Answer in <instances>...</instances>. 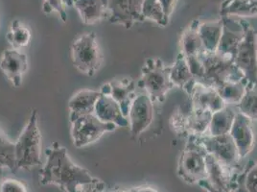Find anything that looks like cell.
<instances>
[{"label": "cell", "mask_w": 257, "mask_h": 192, "mask_svg": "<svg viewBox=\"0 0 257 192\" xmlns=\"http://www.w3.org/2000/svg\"><path fill=\"white\" fill-rule=\"evenodd\" d=\"M46 160L40 170L42 185H56L64 192H79L97 180L89 171L77 165L66 149L55 142L45 150Z\"/></svg>", "instance_id": "cell-1"}, {"label": "cell", "mask_w": 257, "mask_h": 192, "mask_svg": "<svg viewBox=\"0 0 257 192\" xmlns=\"http://www.w3.org/2000/svg\"><path fill=\"white\" fill-rule=\"evenodd\" d=\"M42 134L39 127L37 110H33L28 122L15 142V158L17 170H31L43 165Z\"/></svg>", "instance_id": "cell-2"}, {"label": "cell", "mask_w": 257, "mask_h": 192, "mask_svg": "<svg viewBox=\"0 0 257 192\" xmlns=\"http://www.w3.org/2000/svg\"><path fill=\"white\" fill-rule=\"evenodd\" d=\"M200 60L203 64L204 75L199 83L216 88L226 83H234L246 79L231 57L218 52L204 51L200 56Z\"/></svg>", "instance_id": "cell-3"}, {"label": "cell", "mask_w": 257, "mask_h": 192, "mask_svg": "<svg viewBox=\"0 0 257 192\" xmlns=\"http://www.w3.org/2000/svg\"><path fill=\"white\" fill-rule=\"evenodd\" d=\"M138 85L145 89L154 103L164 102L167 93L175 86L170 80V66L165 65L160 58L147 59L141 67Z\"/></svg>", "instance_id": "cell-4"}, {"label": "cell", "mask_w": 257, "mask_h": 192, "mask_svg": "<svg viewBox=\"0 0 257 192\" xmlns=\"http://www.w3.org/2000/svg\"><path fill=\"white\" fill-rule=\"evenodd\" d=\"M207 151L197 137H189L179 160L177 174L189 184H198L207 176Z\"/></svg>", "instance_id": "cell-5"}, {"label": "cell", "mask_w": 257, "mask_h": 192, "mask_svg": "<svg viewBox=\"0 0 257 192\" xmlns=\"http://www.w3.org/2000/svg\"><path fill=\"white\" fill-rule=\"evenodd\" d=\"M71 60L81 73L89 77L96 74L103 64V53L95 33H85L73 41Z\"/></svg>", "instance_id": "cell-6"}, {"label": "cell", "mask_w": 257, "mask_h": 192, "mask_svg": "<svg viewBox=\"0 0 257 192\" xmlns=\"http://www.w3.org/2000/svg\"><path fill=\"white\" fill-rule=\"evenodd\" d=\"M212 113L193 108L191 102L177 108L170 118L171 128L178 136L189 137L204 136L209 129Z\"/></svg>", "instance_id": "cell-7"}, {"label": "cell", "mask_w": 257, "mask_h": 192, "mask_svg": "<svg viewBox=\"0 0 257 192\" xmlns=\"http://www.w3.org/2000/svg\"><path fill=\"white\" fill-rule=\"evenodd\" d=\"M71 123V137L77 148L86 147L101 139L106 133L115 131L113 123L103 122L94 114L69 117Z\"/></svg>", "instance_id": "cell-8"}, {"label": "cell", "mask_w": 257, "mask_h": 192, "mask_svg": "<svg viewBox=\"0 0 257 192\" xmlns=\"http://www.w3.org/2000/svg\"><path fill=\"white\" fill-rule=\"evenodd\" d=\"M245 36L239 44L234 63L244 73L248 83H257V31L246 20H240Z\"/></svg>", "instance_id": "cell-9"}, {"label": "cell", "mask_w": 257, "mask_h": 192, "mask_svg": "<svg viewBox=\"0 0 257 192\" xmlns=\"http://www.w3.org/2000/svg\"><path fill=\"white\" fill-rule=\"evenodd\" d=\"M241 170L228 167L207 155V176L198 184L207 192H234L236 180Z\"/></svg>", "instance_id": "cell-10"}, {"label": "cell", "mask_w": 257, "mask_h": 192, "mask_svg": "<svg viewBox=\"0 0 257 192\" xmlns=\"http://www.w3.org/2000/svg\"><path fill=\"white\" fill-rule=\"evenodd\" d=\"M200 23L201 22L199 20H194L189 26L184 29L181 38V52L186 58L197 82H200L204 75V68L200 56L205 51L199 35Z\"/></svg>", "instance_id": "cell-11"}, {"label": "cell", "mask_w": 257, "mask_h": 192, "mask_svg": "<svg viewBox=\"0 0 257 192\" xmlns=\"http://www.w3.org/2000/svg\"><path fill=\"white\" fill-rule=\"evenodd\" d=\"M209 155L228 167L240 170V157L235 142L229 134L223 136L204 135L197 137Z\"/></svg>", "instance_id": "cell-12"}, {"label": "cell", "mask_w": 257, "mask_h": 192, "mask_svg": "<svg viewBox=\"0 0 257 192\" xmlns=\"http://www.w3.org/2000/svg\"><path fill=\"white\" fill-rule=\"evenodd\" d=\"M144 0H107V21L131 29L135 23L144 22L142 5Z\"/></svg>", "instance_id": "cell-13"}, {"label": "cell", "mask_w": 257, "mask_h": 192, "mask_svg": "<svg viewBox=\"0 0 257 192\" xmlns=\"http://www.w3.org/2000/svg\"><path fill=\"white\" fill-rule=\"evenodd\" d=\"M154 118V102L148 94L136 96L128 110V127L134 137L149 128Z\"/></svg>", "instance_id": "cell-14"}, {"label": "cell", "mask_w": 257, "mask_h": 192, "mask_svg": "<svg viewBox=\"0 0 257 192\" xmlns=\"http://www.w3.org/2000/svg\"><path fill=\"white\" fill-rule=\"evenodd\" d=\"M28 58L19 49H5L0 57V69L14 87H20L28 70Z\"/></svg>", "instance_id": "cell-15"}, {"label": "cell", "mask_w": 257, "mask_h": 192, "mask_svg": "<svg viewBox=\"0 0 257 192\" xmlns=\"http://www.w3.org/2000/svg\"><path fill=\"white\" fill-rule=\"evenodd\" d=\"M137 85L131 77H123L111 80L100 87L101 94L111 96L122 109L126 118H128V110L135 99Z\"/></svg>", "instance_id": "cell-16"}, {"label": "cell", "mask_w": 257, "mask_h": 192, "mask_svg": "<svg viewBox=\"0 0 257 192\" xmlns=\"http://www.w3.org/2000/svg\"><path fill=\"white\" fill-rule=\"evenodd\" d=\"M223 31L219 46L218 53L228 56L234 59L237 48L245 36V30L241 21H235L230 17H222Z\"/></svg>", "instance_id": "cell-17"}, {"label": "cell", "mask_w": 257, "mask_h": 192, "mask_svg": "<svg viewBox=\"0 0 257 192\" xmlns=\"http://www.w3.org/2000/svg\"><path fill=\"white\" fill-rule=\"evenodd\" d=\"M251 120L244 115L236 114L229 135L235 142L240 159H244L251 152L254 145V133Z\"/></svg>", "instance_id": "cell-18"}, {"label": "cell", "mask_w": 257, "mask_h": 192, "mask_svg": "<svg viewBox=\"0 0 257 192\" xmlns=\"http://www.w3.org/2000/svg\"><path fill=\"white\" fill-rule=\"evenodd\" d=\"M189 97L193 108L201 111H208L212 114L226 106L225 101L215 88L199 82H196L193 86Z\"/></svg>", "instance_id": "cell-19"}, {"label": "cell", "mask_w": 257, "mask_h": 192, "mask_svg": "<svg viewBox=\"0 0 257 192\" xmlns=\"http://www.w3.org/2000/svg\"><path fill=\"white\" fill-rule=\"evenodd\" d=\"M93 114L103 122L113 123L117 127H128V118L124 116L120 105L111 96H100Z\"/></svg>", "instance_id": "cell-20"}, {"label": "cell", "mask_w": 257, "mask_h": 192, "mask_svg": "<svg viewBox=\"0 0 257 192\" xmlns=\"http://www.w3.org/2000/svg\"><path fill=\"white\" fill-rule=\"evenodd\" d=\"M170 80L173 85L182 89L188 96L197 82L186 58L182 52L178 54L176 62L170 65Z\"/></svg>", "instance_id": "cell-21"}, {"label": "cell", "mask_w": 257, "mask_h": 192, "mask_svg": "<svg viewBox=\"0 0 257 192\" xmlns=\"http://www.w3.org/2000/svg\"><path fill=\"white\" fill-rule=\"evenodd\" d=\"M71 5L85 24H94L107 18V4L104 0H70Z\"/></svg>", "instance_id": "cell-22"}, {"label": "cell", "mask_w": 257, "mask_h": 192, "mask_svg": "<svg viewBox=\"0 0 257 192\" xmlns=\"http://www.w3.org/2000/svg\"><path fill=\"white\" fill-rule=\"evenodd\" d=\"M102 95L100 90L83 89L76 92L68 101L69 117L93 114L98 99Z\"/></svg>", "instance_id": "cell-23"}, {"label": "cell", "mask_w": 257, "mask_h": 192, "mask_svg": "<svg viewBox=\"0 0 257 192\" xmlns=\"http://www.w3.org/2000/svg\"><path fill=\"white\" fill-rule=\"evenodd\" d=\"M223 31V21L222 19L216 22H207L200 23L199 35L204 44L206 52L214 53L217 52L219 43L221 40Z\"/></svg>", "instance_id": "cell-24"}, {"label": "cell", "mask_w": 257, "mask_h": 192, "mask_svg": "<svg viewBox=\"0 0 257 192\" xmlns=\"http://www.w3.org/2000/svg\"><path fill=\"white\" fill-rule=\"evenodd\" d=\"M235 115L233 110L227 106L212 114L208 129L209 135L216 137L229 134Z\"/></svg>", "instance_id": "cell-25"}, {"label": "cell", "mask_w": 257, "mask_h": 192, "mask_svg": "<svg viewBox=\"0 0 257 192\" xmlns=\"http://www.w3.org/2000/svg\"><path fill=\"white\" fill-rule=\"evenodd\" d=\"M236 192H257V161L249 160L236 180Z\"/></svg>", "instance_id": "cell-26"}, {"label": "cell", "mask_w": 257, "mask_h": 192, "mask_svg": "<svg viewBox=\"0 0 257 192\" xmlns=\"http://www.w3.org/2000/svg\"><path fill=\"white\" fill-rule=\"evenodd\" d=\"M222 17L251 18L257 17V0H233L221 8Z\"/></svg>", "instance_id": "cell-27"}, {"label": "cell", "mask_w": 257, "mask_h": 192, "mask_svg": "<svg viewBox=\"0 0 257 192\" xmlns=\"http://www.w3.org/2000/svg\"><path fill=\"white\" fill-rule=\"evenodd\" d=\"M236 107L240 114L249 118L251 121L257 122V83H247L245 94Z\"/></svg>", "instance_id": "cell-28"}, {"label": "cell", "mask_w": 257, "mask_h": 192, "mask_svg": "<svg viewBox=\"0 0 257 192\" xmlns=\"http://www.w3.org/2000/svg\"><path fill=\"white\" fill-rule=\"evenodd\" d=\"M247 80L244 79L239 82L226 83L216 87L215 89L225 101V104H238L245 94Z\"/></svg>", "instance_id": "cell-29"}, {"label": "cell", "mask_w": 257, "mask_h": 192, "mask_svg": "<svg viewBox=\"0 0 257 192\" xmlns=\"http://www.w3.org/2000/svg\"><path fill=\"white\" fill-rule=\"evenodd\" d=\"M6 39L14 48L19 49L29 44L31 41V31L19 20H15L6 34Z\"/></svg>", "instance_id": "cell-30"}, {"label": "cell", "mask_w": 257, "mask_h": 192, "mask_svg": "<svg viewBox=\"0 0 257 192\" xmlns=\"http://www.w3.org/2000/svg\"><path fill=\"white\" fill-rule=\"evenodd\" d=\"M7 168L16 173L15 142H12L6 135L0 130V170Z\"/></svg>", "instance_id": "cell-31"}, {"label": "cell", "mask_w": 257, "mask_h": 192, "mask_svg": "<svg viewBox=\"0 0 257 192\" xmlns=\"http://www.w3.org/2000/svg\"><path fill=\"white\" fill-rule=\"evenodd\" d=\"M142 16L144 21L149 20L161 27H165L169 22L166 21L161 0H144L142 5Z\"/></svg>", "instance_id": "cell-32"}, {"label": "cell", "mask_w": 257, "mask_h": 192, "mask_svg": "<svg viewBox=\"0 0 257 192\" xmlns=\"http://www.w3.org/2000/svg\"><path fill=\"white\" fill-rule=\"evenodd\" d=\"M43 10L45 14H50L51 12H56L60 16L61 20L64 22L67 21L66 13V2L65 0H44Z\"/></svg>", "instance_id": "cell-33"}, {"label": "cell", "mask_w": 257, "mask_h": 192, "mask_svg": "<svg viewBox=\"0 0 257 192\" xmlns=\"http://www.w3.org/2000/svg\"><path fill=\"white\" fill-rule=\"evenodd\" d=\"M0 192H27V187L23 181L6 178L0 181Z\"/></svg>", "instance_id": "cell-34"}, {"label": "cell", "mask_w": 257, "mask_h": 192, "mask_svg": "<svg viewBox=\"0 0 257 192\" xmlns=\"http://www.w3.org/2000/svg\"><path fill=\"white\" fill-rule=\"evenodd\" d=\"M178 1L179 0H161L165 19H166V21L168 22L170 21V18H171L173 13H174L175 9H176Z\"/></svg>", "instance_id": "cell-35"}, {"label": "cell", "mask_w": 257, "mask_h": 192, "mask_svg": "<svg viewBox=\"0 0 257 192\" xmlns=\"http://www.w3.org/2000/svg\"><path fill=\"white\" fill-rule=\"evenodd\" d=\"M128 192H159L151 185H140L128 189Z\"/></svg>", "instance_id": "cell-36"}, {"label": "cell", "mask_w": 257, "mask_h": 192, "mask_svg": "<svg viewBox=\"0 0 257 192\" xmlns=\"http://www.w3.org/2000/svg\"><path fill=\"white\" fill-rule=\"evenodd\" d=\"M231 1H233V0H225V1L223 2V4H222V7H221V8H224L225 6H227Z\"/></svg>", "instance_id": "cell-37"}, {"label": "cell", "mask_w": 257, "mask_h": 192, "mask_svg": "<svg viewBox=\"0 0 257 192\" xmlns=\"http://www.w3.org/2000/svg\"><path fill=\"white\" fill-rule=\"evenodd\" d=\"M109 192H128V190H126V189H121V188H116V189L111 190V191Z\"/></svg>", "instance_id": "cell-38"}, {"label": "cell", "mask_w": 257, "mask_h": 192, "mask_svg": "<svg viewBox=\"0 0 257 192\" xmlns=\"http://www.w3.org/2000/svg\"><path fill=\"white\" fill-rule=\"evenodd\" d=\"M66 2V6H70V0H65Z\"/></svg>", "instance_id": "cell-39"}, {"label": "cell", "mask_w": 257, "mask_h": 192, "mask_svg": "<svg viewBox=\"0 0 257 192\" xmlns=\"http://www.w3.org/2000/svg\"><path fill=\"white\" fill-rule=\"evenodd\" d=\"M104 2H105V3H106V4H107V0H104Z\"/></svg>", "instance_id": "cell-40"}]
</instances>
